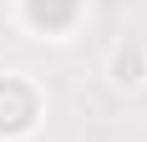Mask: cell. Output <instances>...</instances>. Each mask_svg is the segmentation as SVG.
Returning a JSON list of instances; mask_svg holds the SVG:
<instances>
[{"label": "cell", "mask_w": 147, "mask_h": 142, "mask_svg": "<svg viewBox=\"0 0 147 142\" xmlns=\"http://www.w3.org/2000/svg\"><path fill=\"white\" fill-rule=\"evenodd\" d=\"M30 117H36V91H30L26 81H15V76H5L0 81V127H30Z\"/></svg>", "instance_id": "obj_1"}, {"label": "cell", "mask_w": 147, "mask_h": 142, "mask_svg": "<svg viewBox=\"0 0 147 142\" xmlns=\"http://www.w3.org/2000/svg\"><path fill=\"white\" fill-rule=\"evenodd\" d=\"M76 5L81 0H26V15L36 26H46V30H61V26H71Z\"/></svg>", "instance_id": "obj_2"}]
</instances>
